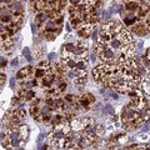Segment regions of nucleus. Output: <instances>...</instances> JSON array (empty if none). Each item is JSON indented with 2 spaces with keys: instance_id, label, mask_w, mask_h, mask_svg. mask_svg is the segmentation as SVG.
<instances>
[{
  "instance_id": "10",
  "label": "nucleus",
  "mask_w": 150,
  "mask_h": 150,
  "mask_svg": "<svg viewBox=\"0 0 150 150\" xmlns=\"http://www.w3.org/2000/svg\"><path fill=\"white\" fill-rule=\"evenodd\" d=\"M64 49L67 50L69 54H74L75 50H76V45H74V44H71V43H68V44H65Z\"/></svg>"
},
{
  "instance_id": "34",
  "label": "nucleus",
  "mask_w": 150,
  "mask_h": 150,
  "mask_svg": "<svg viewBox=\"0 0 150 150\" xmlns=\"http://www.w3.org/2000/svg\"><path fill=\"white\" fill-rule=\"evenodd\" d=\"M4 31H5V26L0 23V33H4Z\"/></svg>"
},
{
  "instance_id": "41",
  "label": "nucleus",
  "mask_w": 150,
  "mask_h": 150,
  "mask_svg": "<svg viewBox=\"0 0 150 150\" xmlns=\"http://www.w3.org/2000/svg\"><path fill=\"white\" fill-rule=\"evenodd\" d=\"M146 25H148V26L150 28V18H149V19H148V20H146Z\"/></svg>"
},
{
  "instance_id": "26",
  "label": "nucleus",
  "mask_w": 150,
  "mask_h": 150,
  "mask_svg": "<svg viewBox=\"0 0 150 150\" xmlns=\"http://www.w3.org/2000/svg\"><path fill=\"white\" fill-rule=\"evenodd\" d=\"M65 100L69 101V103H73V100H74V96L71 95V94H69V95H65Z\"/></svg>"
},
{
  "instance_id": "2",
  "label": "nucleus",
  "mask_w": 150,
  "mask_h": 150,
  "mask_svg": "<svg viewBox=\"0 0 150 150\" xmlns=\"http://www.w3.org/2000/svg\"><path fill=\"white\" fill-rule=\"evenodd\" d=\"M133 31L138 35H145L150 31V28L148 25H145V24H138V25L133 26Z\"/></svg>"
},
{
  "instance_id": "8",
  "label": "nucleus",
  "mask_w": 150,
  "mask_h": 150,
  "mask_svg": "<svg viewBox=\"0 0 150 150\" xmlns=\"http://www.w3.org/2000/svg\"><path fill=\"white\" fill-rule=\"evenodd\" d=\"M19 134H20V138L25 139L28 137V134H29V129H28L25 125H21L20 129H19Z\"/></svg>"
},
{
  "instance_id": "20",
  "label": "nucleus",
  "mask_w": 150,
  "mask_h": 150,
  "mask_svg": "<svg viewBox=\"0 0 150 150\" xmlns=\"http://www.w3.org/2000/svg\"><path fill=\"white\" fill-rule=\"evenodd\" d=\"M104 112L105 114H110V115H114V109H112L111 105H106L105 109H104Z\"/></svg>"
},
{
  "instance_id": "1",
  "label": "nucleus",
  "mask_w": 150,
  "mask_h": 150,
  "mask_svg": "<svg viewBox=\"0 0 150 150\" xmlns=\"http://www.w3.org/2000/svg\"><path fill=\"white\" fill-rule=\"evenodd\" d=\"M114 36L116 38V39H119L123 44H128V43H131V41H133V35H131V33L129 30L125 29L124 25L120 28L119 31L116 33Z\"/></svg>"
},
{
  "instance_id": "15",
  "label": "nucleus",
  "mask_w": 150,
  "mask_h": 150,
  "mask_svg": "<svg viewBox=\"0 0 150 150\" xmlns=\"http://www.w3.org/2000/svg\"><path fill=\"white\" fill-rule=\"evenodd\" d=\"M89 104H90V101H89V99L86 98V95H85V96H83L81 99H80V105H81L83 108H88Z\"/></svg>"
},
{
  "instance_id": "39",
  "label": "nucleus",
  "mask_w": 150,
  "mask_h": 150,
  "mask_svg": "<svg viewBox=\"0 0 150 150\" xmlns=\"http://www.w3.org/2000/svg\"><path fill=\"white\" fill-rule=\"evenodd\" d=\"M43 139H44V135L41 134V135H40V138H39V144H41V142H43Z\"/></svg>"
},
{
  "instance_id": "38",
  "label": "nucleus",
  "mask_w": 150,
  "mask_h": 150,
  "mask_svg": "<svg viewBox=\"0 0 150 150\" xmlns=\"http://www.w3.org/2000/svg\"><path fill=\"white\" fill-rule=\"evenodd\" d=\"M10 85L14 88V85H15V79H11V80H10Z\"/></svg>"
},
{
  "instance_id": "28",
  "label": "nucleus",
  "mask_w": 150,
  "mask_h": 150,
  "mask_svg": "<svg viewBox=\"0 0 150 150\" xmlns=\"http://www.w3.org/2000/svg\"><path fill=\"white\" fill-rule=\"evenodd\" d=\"M41 54H43V49H41V48H40V49L38 48V49H36V55H35V56H36V58H40Z\"/></svg>"
},
{
  "instance_id": "21",
  "label": "nucleus",
  "mask_w": 150,
  "mask_h": 150,
  "mask_svg": "<svg viewBox=\"0 0 150 150\" xmlns=\"http://www.w3.org/2000/svg\"><path fill=\"white\" fill-rule=\"evenodd\" d=\"M34 119L36 121H43V112H35V114H34Z\"/></svg>"
},
{
  "instance_id": "22",
  "label": "nucleus",
  "mask_w": 150,
  "mask_h": 150,
  "mask_svg": "<svg viewBox=\"0 0 150 150\" xmlns=\"http://www.w3.org/2000/svg\"><path fill=\"white\" fill-rule=\"evenodd\" d=\"M34 96H35V93L34 91H28L26 93V96H25V100H31Z\"/></svg>"
},
{
  "instance_id": "25",
  "label": "nucleus",
  "mask_w": 150,
  "mask_h": 150,
  "mask_svg": "<svg viewBox=\"0 0 150 150\" xmlns=\"http://www.w3.org/2000/svg\"><path fill=\"white\" fill-rule=\"evenodd\" d=\"M6 65V60H5V58H3V56H0V67L1 68H4Z\"/></svg>"
},
{
  "instance_id": "14",
  "label": "nucleus",
  "mask_w": 150,
  "mask_h": 150,
  "mask_svg": "<svg viewBox=\"0 0 150 150\" xmlns=\"http://www.w3.org/2000/svg\"><path fill=\"white\" fill-rule=\"evenodd\" d=\"M23 54H24V56L26 58L28 62H33V58H31V54H30V49L29 48H25L24 50H23Z\"/></svg>"
},
{
  "instance_id": "23",
  "label": "nucleus",
  "mask_w": 150,
  "mask_h": 150,
  "mask_svg": "<svg viewBox=\"0 0 150 150\" xmlns=\"http://www.w3.org/2000/svg\"><path fill=\"white\" fill-rule=\"evenodd\" d=\"M55 34H53V33H48V34H46V39L48 40H54L55 39Z\"/></svg>"
},
{
  "instance_id": "5",
  "label": "nucleus",
  "mask_w": 150,
  "mask_h": 150,
  "mask_svg": "<svg viewBox=\"0 0 150 150\" xmlns=\"http://www.w3.org/2000/svg\"><path fill=\"white\" fill-rule=\"evenodd\" d=\"M110 48L114 49V50H120L121 48H123V43H121L119 39H116V38H111V40H110Z\"/></svg>"
},
{
  "instance_id": "17",
  "label": "nucleus",
  "mask_w": 150,
  "mask_h": 150,
  "mask_svg": "<svg viewBox=\"0 0 150 150\" xmlns=\"http://www.w3.org/2000/svg\"><path fill=\"white\" fill-rule=\"evenodd\" d=\"M1 21L3 23H10L13 20V16L11 15H9V14H4V15H1Z\"/></svg>"
},
{
  "instance_id": "36",
  "label": "nucleus",
  "mask_w": 150,
  "mask_h": 150,
  "mask_svg": "<svg viewBox=\"0 0 150 150\" xmlns=\"http://www.w3.org/2000/svg\"><path fill=\"white\" fill-rule=\"evenodd\" d=\"M62 23H63V18H59L58 20L55 21V24H62Z\"/></svg>"
},
{
  "instance_id": "4",
  "label": "nucleus",
  "mask_w": 150,
  "mask_h": 150,
  "mask_svg": "<svg viewBox=\"0 0 150 150\" xmlns=\"http://www.w3.org/2000/svg\"><path fill=\"white\" fill-rule=\"evenodd\" d=\"M137 20H138V18L135 16V15H133V14H130V15H126V16L124 18V24H125L126 26L135 25V23H137Z\"/></svg>"
},
{
  "instance_id": "40",
  "label": "nucleus",
  "mask_w": 150,
  "mask_h": 150,
  "mask_svg": "<svg viewBox=\"0 0 150 150\" xmlns=\"http://www.w3.org/2000/svg\"><path fill=\"white\" fill-rule=\"evenodd\" d=\"M13 0H3V3H6V4H10Z\"/></svg>"
},
{
  "instance_id": "27",
  "label": "nucleus",
  "mask_w": 150,
  "mask_h": 150,
  "mask_svg": "<svg viewBox=\"0 0 150 150\" xmlns=\"http://www.w3.org/2000/svg\"><path fill=\"white\" fill-rule=\"evenodd\" d=\"M26 115V111L25 110H19V118H20V119H23V118H24V116Z\"/></svg>"
},
{
  "instance_id": "18",
  "label": "nucleus",
  "mask_w": 150,
  "mask_h": 150,
  "mask_svg": "<svg viewBox=\"0 0 150 150\" xmlns=\"http://www.w3.org/2000/svg\"><path fill=\"white\" fill-rule=\"evenodd\" d=\"M76 68H78V69L85 70V69H86V62H85L84 59H81L80 62H78V63H76Z\"/></svg>"
},
{
  "instance_id": "24",
  "label": "nucleus",
  "mask_w": 150,
  "mask_h": 150,
  "mask_svg": "<svg viewBox=\"0 0 150 150\" xmlns=\"http://www.w3.org/2000/svg\"><path fill=\"white\" fill-rule=\"evenodd\" d=\"M5 80H6L5 74H0V85H3V84L5 83Z\"/></svg>"
},
{
  "instance_id": "11",
  "label": "nucleus",
  "mask_w": 150,
  "mask_h": 150,
  "mask_svg": "<svg viewBox=\"0 0 150 150\" xmlns=\"http://www.w3.org/2000/svg\"><path fill=\"white\" fill-rule=\"evenodd\" d=\"M86 81H88L86 76H78V78H75V80H74V83L76 84V85H85Z\"/></svg>"
},
{
  "instance_id": "12",
  "label": "nucleus",
  "mask_w": 150,
  "mask_h": 150,
  "mask_svg": "<svg viewBox=\"0 0 150 150\" xmlns=\"http://www.w3.org/2000/svg\"><path fill=\"white\" fill-rule=\"evenodd\" d=\"M94 131H95L96 135H101V134L105 131V128H104V126H103L101 124H98V125L94 126Z\"/></svg>"
},
{
  "instance_id": "32",
  "label": "nucleus",
  "mask_w": 150,
  "mask_h": 150,
  "mask_svg": "<svg viewBox=\"0 0 150 150\" xmlns=\"http://www.w3.org/2000/svg\"><path fill=\"white\" fill-rule=\"evenodd\" d=\"M81 0H70V3H71V5H78V4H80Z\"/></svg>"
},
{
  "instance_id": "9",
  "label": "nucleus",
  "mask_w": 150,
  "mask_h": 150,
  "mask_svg": "<svg viewBox=\"0 0 150 150\" xmlns=\"http://www.w3.org/2000/svg\"><path fill=\"white\" fill-rule=\"evenodd\" d=\"M100 40L104 41V43H108V41L111 40V34H109V33H105V31H101L100 33Z\"/></svg>"
},
{
  "instance_id": "6",
  "label": "nucleus",
  "mask_w": 150,
  "mask_h": 150,
  "mask_svg": "<svg viewBox=\"0 0 150 150\" xmlns=\"http://www.w3.org/2000/svg\"><path fill=\"white\" fill-rule=\"evenodd\" d=\"M48 19V14H43V13H40V14H38L36 18H35V23L36 24H43V23Z\"/></svg>"
},
{
  "instance_id": "30",
  "label": "nucleus",
  "mask_w": 150,
  "mask_h": 150,
  "mask_svg": "<svg viewBox=\"0 0 150 150\" xmlns=\"http://www.w3.org/2000/svg\"><path fill=\"white\" fill-rule=\"evenodd\" d=\"M18 63H19V59H18V58H15L14 60H11L10 65H11V67H16V65H18Z\"/></svg>"
},
{
  "instance_id": "37",
  "label": "nucleus",
  "mask_w": 150,
  "mask_h": 150,
  "mask_svg": "<svg viewBox=\"0 0 150 150\" xmlns=\"http://www.w3.org/2000/svg\"><path fill=\"white\" fill-rule=\"evenodd\" d=\"M55 58V53H51V54H49V59L51 60V59H54Z\"/></svg>"
},
{
  "instance_id": "13",
  "label": "nucleus",
  "mask_w": 150,
  "mask_h": 150,
  "mask_svg": "<svg viewBox=\"0 0 150 150\" xmlns=\"http://www.w3.org/2000/svg\"><path fill=\"white\" fill-rule=\"evenodd\" d=\"M45 74H46V69L45 68H39V69L35 70V76L36 78H43Z\"/></svg>"
},
{
  "instance_id": "42",
  "label": "nucleus",
  "mask_w": 150,
  "mask_h": 150,
  "mask_svg": "<svg viewBox=\"0 0 150 150\" xmlns=\"http://www.w3.org/2000/svg\"><path fill=\"white\" fill-rule=\"evenodd\" d=\"M149 14H150V9H149Z\"/></svg>"
},
{
  "instance_id": "35",
  "label": "nucleus",
  "mask_w": 150,
  "mask_h": 150,
  "mask_svg": "<svg viewBox=\"0 0 150 150\" xmlns=\"http://www.w3.org/2000/svg\"><path fill=\"white\" fill-rule=\"evenodd\" d=\"M140 139H142V140H146V139H148V135H146V134H142Z\"/></svg>"
},
{
  "instance_id": "16",
  "label": "nucleus",
  "mask_w": 150,
  "mask_h": 150,
  "mask_svg": "<svg viewBox=\"0 0 150 150\" xmlns=\"http://www.w3.org/2000/svg\"><path fill=\"white\" fill-rule=\"evenodd\" d=\"M143 91H145V94L150 95V83L149 81L143 83Z\"/></svg>"
},
{
  "instance_id": "7",
  "label": "nucleus",
  "mask_w": 150,
  "mask_h": 150,
  "mask_svg": "<svg viewBox=\"0 0 150 150\" xmlns=\"http://www.w3.org/2000/svg\"><path fill=\"white\" fill-rule=\"evenodd\" d=\"M138 8H139V4H137L135 1H129L125 5V9L126 10H129V11H137Z\"/></svg>"
},
{
  "instance_id": "3",
  "label": "nucleus",
  "mask_w": 150,
  "mask_h": 150,
  "mask_svg": "<svg viewBox=\"0 0 150 150\" xmlns=\"http://www.w3.org/2000/svg\"><path fill=\"white\" fill-rule=\"evenodd\" d=\"M33 70H34V68H33L31 65H29V67H26V68H24V69L19 70L18 74H16V78H18V79H24V78H26V76H29V75H31Z\"/></svg>"
},
{
  "instance_id": "31",
  "label": "nucleus",
  "mask_w": 150,
  "mask_h": 150,
  "mask_svg": "<svg viewBox=\"0 0 150 150\" xmlns=\"http://www.w3.org/2000/svg\"><path fill=\"white\" fill-rule=\"evenodd\" d=\"M67 89V83H62L60 84V91H64Z\"/></svg>"
},
{
  "instance_id": "33",
  "label": "nucleus",
  "mask_w": 150,
  "mask_h": 150,
  "mask_svg": "<svg viewBox=\"0 0 150 150\" xmlns=\"http://www.w3.org/2000/svg\"><path fill=\"white\" fill-rule=\"evenodd\" d=\"M145 59H148L149 62H150V48L146 50V55H145Z\"/></svg>"
},
{
  "instance_id": "29",
  "label": "nucleus",
  "mask_w": 150,
  "mask_h": 150,
  "mask_svg": "<svg viewBox=\"0 0 150 150\" xmlns=\"http://www.w3.org/2000/svg\"><path fill=\"white\" fill-rule=\"evenodd\" d=\"M86 98L89 99V101H90V103H94V101H95V98H94L91 94H86Z\"/></svg>"
},
{
  "instance_id": "19",
  "label": "nucleus",
  "mask_w": 150,
  "mask_h": 150,
  "mask_svg": "<svg viewBox=\"0 0 150 150\" xmlns=\"http://www.w3.org/2000/svg\"><path fill=\"white\" fill-rule=\"evenodd\" d=\"M55 28H56V24H54V23H49V24L46 25V28H45V31H48V33L55 31Z\"/></svg>"
}]
</instances>
